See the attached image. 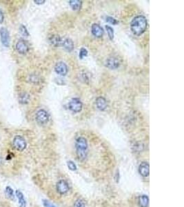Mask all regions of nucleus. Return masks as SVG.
<instances>
[{"label": "nucleus", "instance_id": "a878e982", "mask_svg": "<svg viewBox=\"0 0 184 207\" xmlns=\"http://www.w3.org/2000/svg\"><path fill=\"white\" fill-rule=\"evenodd\" d=\"M106 22L110 23V24H113V25H115V24H118V22L117 21V20L112 18V17H107L106 18Z\"/></svg>", "mask_w": 184, "mask_h": 207}, {"label": "nucleus", "instance_id": "393cba45", "mask_svg": "<svg viewBox=\"0 0 184 207\" xmlns=\"http://www.w3.org/2000/svg\"><path fill=\"white\" fill-rule=\"evenodd\" d=\"M87 55H88V51L84 48H82L80 49V51H79V57L80 59H83L84 57H86Z\"/></svg>", "mask_w": 184, "mask_h": 207}, {"label": "nucleus", "instance_id": "f257e3e1", "mask_svg": "<svg viewBox=\"0 0 184 207\" xmlns=\"http://www.w3.org/2000/svg\"><path fill=\"white\" fill-rule=\"evenodd\" d=\"M147 19L144 16L138 15L134 18L130 23V29L134 35L140 36L147 28Z\"/></svg>", "mask_w": 184, "mask_h": 207}, {"label": "nucleus", "instance_id": "4be33fe9", "mask_svg": "<svg viewBox=\"0 0 184 207\" xmlns=\"http://www.w3.org/2000/svg\"><path fill=\"white\" fill-rule=\"evenodd\" d=\"M106 29L107 31V33H108V37L110 40H113L114 39V30L112 27H110V26L106 25Z\"/></svg>", "mask_w": 184, "mask_h": 207}, {"label": "nucleus", "instance_id": "9d476101", "mask_svg": "<svg viewBox=\"0 0 184 207\" xmlns=\"http://www.w3.org/2000/svg\"><path fill=\"white\" fill-rule=\"evenodd\" d=\"M138 171L140 175H142L143 178L149 176L150 175V165L148 162H143L141 163V164L139 166Z\"/></svg>", "mask_w": 184, "mask_h": 207}, {"label": "nucleus", "instance_id": "423d86ee", "mask_svg": "<svg viewBox=\"0 0 184 207\" xmlns=\"http://www.w3.org/2000/svg\"><path fill=\"white\" fill-rule=\"evenodd\" d=\"M83 104L78 98H73L68 103V108L73 113H79L82 110Z\"/></svg>", "mask_w": 184, "mask_h": 207}, {"label": "nucleus", "instance_id": "412c9836", "mask_svg": "<svg viewBox=\"0 0 184 207\" xmlns=\"http://www.w3.org/2000/svg\"><path fill=\"white\" fill-rule=\"evenodd\" d=\"M19 32L23 36H24V37H28L29 36V33L28 31L27 28H26V27L24 25L22 24L21 26H19Z\"/></svg>", "mask_w": 184, "mask_h": 207}, {"label": "nucleus", "instance_id": "c756f323", "mask_svg": "<svg viewBox=\"0 0 184 207\" xmlns=\"http://www.w3.org/2000/svg\"><path fill=\"white\" fill-rule=\"evenodd\" d=\"M2 163H3V160H2V158H1V157H0V166H1L2 164Z\"/></svg>", "mask_w": 184, "mask_h": 207}, {"label": "nucleus", "instance_id": "f8f14e48", "mask_svg": "<svg viewBox=\"0 0 184 207\" xmlns=\"http://www.w3.org/2000/svg\"><path fill=\"white\" fill-rule=\"evenodd\" d=\"M91 32L92 34L96 38H102L103 35V29L102 28V26L98 24H93L91 27Z\"/></svg>", "mask_w": 184, "mask_h": 207}, {"label": "nucleus", "instance_id": "9b49d317", "mask_svg": "<svg viewBox=\"0 0 184 207\" xmlns=\"http://www.w3.org/2000/svg\"><path fill=\"white\" fill-rule=\"evenodd\" d=\"M120 62L119 59L116 58H109L106 61V66L110 69H116L119 67Z\"/></svg>", "mask_w": 184, "mask_h": 207}, {"label": "nucleus", "instance_id": "cd10ccee", "mask_svg": "<svg viewBox=\"0 0 184 207\" xmlns=\"http://www.w3.org/2000/svg\"><path fill=\"white\" fill-rule=\"evenodd\" d=\"M4 13H3V12L0 10V24H2V23L4 22Z\"/></svg>", "mask_w": 184, "mask_h": 207}, {"label": "nucleus", "instance_id": "7ed1b4c3", "mask_svg": "<svg viewBox=\"0 0 184 207\" xmlns=\"http://www.w3.org/2000/svg\"><path fill=\"white\" fill-rule=\"evenodd\" d=\"M12 146L16 151H24L27 146L26 139L21 135H16L12 141Z\"/></svg>", "mask_w": 184, "mask_h": 207}, {"label": "nucleus", "instance_id": "b1692460", "mask_svg": "<svg viewBox=\"0 0 184 207\" xmlns=\"http://www.w3.org/2000/svg\"><path fill=\"white\" fill-rule=\"evenodd\" d=\"M73 207H86L85 202L82 199H78L75 201Z\"/></svg>", "mask_w": 184, "mask_h": 207}, {"label": "nucleus", "instance_id": "aec40b11", "mask_svg": "<svg viewBox=\"0 0 184 207\" xmlns=\"http://www.w3.org/2000/svg\"><path fill=\"white\" fill-rule=\"evenodd\" d=\"M69 4L72 10L78 11L82 7V1H79V0H71V1H69Z\"/></svg>", "mask_w": 184, "mask_h": 207}, {"label": "nucleus", "instance_id": "39448f33", "mask_svg": "<svg viewBox=\"0 0 184 207\" xmlns=\"http://www.w3.org/2000/svg\"><path fill=\"white\" fill-rule=\"evenodd\" d=\"M0 39H1V42L3 46L6 48L9 47L11 37H10L9 31L6 28L2 27L0 28Z\"/></svg>", "mask_w": 184, "mask_h": 207}, {"label": "nucleus", "instance_id": "20e7f679", "mask_svg": "<svg viewBox=\"0 0 184 207\" xmlns=\"http://www.w3.org/2000/svg\"><path fill=\"white\" fill-rule=\"evenodd\" d=\"M35 119L39 125H45L49 121V115L48 112L43 109H40L37 112Z\"/></svg>", "mask_w": 184, "mask_h": 207}, {"label": "nucleus", "instance_id": "ddd939ff", "mask_svg": "<svg viewBox=\"0 0 184 207\" xmlns=\"http://www.w3.org/2000/svg\"><path fill=\"white\" fill-rule=\"evenodd\" d=\"M95 104L97 108L99 111H103L107 108V101L103 97H99V98H97Z\"/></svg>", "mask_w": 184, "mask_h": 207}, {"label": "nucleus", "instance_id": "dca6fc26", "mask_svg": "<svg viewBox=\"0 0 184 207\" xmlns=\"http://www.w3.org/2000/svg\"><path fill=\"white\" fill-rule=\"evenodd\" d=\"M62 45L63 46V47L68 52L72 51V49L74 48V44H73V42L72 41V39L69 38H66L63 40V41H62Z\"/></svg>", "mask_w": 184, "mask_h": 207}, {"label": "nucleus", "instance_id": "5701e85b", "mask_svg": "<svg viewBox=\"0 0 184 207\" xmlns=\"http://www.w3.org/2000/svg\"><path fill=\"white\" fill-rule=\"evenodd\" d=\"M67 166H68L69 170H71L72 171H75L77 169V167L75 164L72 161H68L67 162Z\"/></svg>", "mask_w": 184, "mask_h": 207}, {"label": "nucleus", "instance_id": "a211bd4d", "mask_svg": "<svg viewBox=\"0 0 184 207\" xmlns=\"http://www.w3.org/2000/svg\"><path fill=\"white\" fill-rule=\"evenodd\" d=\"M30 95L27 93H22L19 95V102L22 104H26L30 101Z\"/></svg>", "mask_w": 184, "mask_h": 207}, {"label": "nucleus", "instance_id": "6ab92c4d", "mask_svg": "<svg viewBox=\"0 0 184 207\" xmlns=\"http://www.w3.org/2000/svg\"><path fill=\"white\" fill-rule=\"evenodd\" d=\"M5 195L6 196V198L8 199H11V200H15V193H14V191H13V189L10 186H7L5 189Z\"/></svg>", "mask_w": 184, "mask_h": 207}, {"label": "nucleus", "instance_id": "4468645a", "mask_svg": "<svg viewBox=\"0 0 184 207\" xmlns=\"http://www.w3.org/2000/svg\"><path fill=\"white\" fill-rule=\"evenodd\" d=\"M15 196L18 199L19 207H26V200L25 197L20 190H17L15 191Z\"/></svg>", "mask_w": 184, "mask_h": 207}, {"label": "nucleus", "instance_id": "c85d7f7f", "mask_svg": "<svg viewBox=\"0 0 184 207\" xmlns=\"http://www.w3.org/2000/svg\"><path fill=\"white\" fill-rule=\"evenodd\" d=\"M46 1H44V0H42V1H37V0H35L34 2L36 4H44Z\"/></svg>", "mask_w": 184, "mask_h": 207}, {"label": "nucleus", "instance_id": "1a4fd4ad", "mask_svg": "<svg viewBox=\"0 0 184 207\" xmlns=\"http://www.w3.org/2000/svg\"><path fill=\"white\" fill-rule=\"evenodd\" d=\"M55 71L57 74L61 76H65L68 73V66L64 62H59L55 64Z\"/></svg>", "mask_w": 184, "mask_h": 207}, {"label": "nucleus", "instance_id": "2eb2a0df", "mask_svg": "<svg viewBox=\"0 0 184 207\" xmlns=\"http://www.w3.org/2000/svg\"><path fill=\"white\" fill-rule=\"evenodd\" d=\"M49 42L52 46H55V47L61 46L62 44V38L57 35H53L50 37Z\"/></svg>", "mask_w": 184, "mask_h": 207}, {"label": "nucleus", "instance_id": "0eeeda50", "mask_svg": "<svg viewBox=\"0 0 184 207\" xmlns=\"http://www.w3.org/2000/svg\"><path fill=\"white\" fill-rule=\"evenodd\" d=\"M56 190L59 194L65 195L69 191L68 184L64 179H60L56 184Z\"/></svg>", "mask_w": 184, "mask_h": 207}, {"label": "nucleus", "instance_id": "f03ea898", "mask_svg": "<svg viewBox=\"0 0 184 207\" xmlns=\"http://www.w3.org/2000/svg\"><path fill=\"white\" fill-rule=\"evenodd\" d=\"M75 149L76 154L79 160L81 162H84L88 155V144L87 139L83 137L78 138L76 140Z\"/></svg>", "mask_w": 184, "mask_h": 207}, {"label": "nucleus", "instance_id": "6e6552de", "mask_svg": "<svg viewBox=\"0 0 184 207\" xmlns=\"http://www.w3.org/2000/svg\"><path fill=\"white\" fill-rule=\"evenodd\" d=\"M15 48L19 54L22 55L26 54L29 51V46L28 44L23 39H19V41L16 43Z\"/></svg>", "mask_w": 184, "mask_h": 207}, {"label": "nucleus", "instance_id": "bb28decb", "mask_svg": "<svg viewBox=\"0 0 184 207\" xmlns=\"http://www.w3.org/2000/svg\"><path fill=\"white\" fill-rule=\"evenodd\" d=\"M43 205L44 207H57L47 199H43Z\"/></svg>", "mask_w": 184, "mask_h": 207}, {"label": "nucleus", "instance_id": "f3484780", "mask_svg": "<svg viewBox=\"0 0 184 207\" xmlns=\"http://www.w3.org/2000/svg\"><path fill=\"white\" fill-rule=\"evenodd\" d=\"M138 204L139 207H148L149 206V198L148 195H142L139 198Z\"/></svg>", "mask_w": 184, "mask_h": 207}]
</instances>
